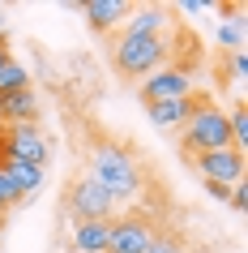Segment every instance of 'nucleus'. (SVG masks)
<instances>
[{
    "label": "nucleus",
    "instance_id": "nucleus-17",
    "mask_svg": "<svg viewBox=\"0 0 248 253\" xmlns=\"http://www.w3.org/2000/svg\"><path fill=\"white\" fill-rule=\"evenodd\" d=\"M227 73H231V82L240 86V82L248 78V52H227Z\"/></svg>",
    "mask_w": 248,
    "mask_h": 253
},
{
    "label": "nucleus",
    "instance_id": "nucleus-21",
    "mask_svg": "<svg viewBox=\"0 0 248 253\" xmlns=\"http://www.w3.org/2000/svg\"><path fill=\"white\" fill-rule=\"evenodd\" d=\"M206 9H214L210 0H180L176 4V13H206Z\"/></svg>",
    "mask_w": 248,
    "mask_h": 253
},
{
    "label": "nucleus",
    "instance_id": "nucleus-22",
    "mask_svg": "<svg viewBox=\"0 0 248 253\" xmlns=\"http://www.w3.org/2000/svg\"><path fill=\"white\" fill-rule=\"evenodd\" d=\"M227 193H231V185H206V198L210 202H227Z\"/></svg>",
    "mask_w": 248,
    "mask_h": 253
},
{
    "label": "nucleus",
    "instance_id": "nucleus-7",
    "mask_svg": "<svg viewBox=\"0 0 248 253\" xmlns=\"http://www.w3.org/2000/svg\"><path fill=\"white\" fill-rule=\"evenodd\" d=\"M193 168L201 172L206 185H240L244 180V155L235 146H222V150H210V155H197Z\"/></svg>",
    "mask_w": 248,
    "mask_h": 253
},
{
    "label": "nucleus",
    "instance_id": "nucleus-15",
    "mask_svg": "<svg viewBox=\"0 0 248 253\" xmlns=\"http://www.w3.org/2000/svg\"><path fill=\"white\" fill-rule=\"evenodd\" d=\"M17 90H30V69L9 56V60L0 65V99H4V94H17Z\"/></svg>",
    "mask_w": 248,
    "mask_h": 253
},
{
    "label": "nucleus",
    "instance_id": "nucleus-16",
    "mask_svg": "<svg viewBox=\"0 0 248 253\" xmlns=\"http://www.w3.org/2000/svg\"><path fill=\"white\" fill-rule=\"evenodd\" d=\"M214 39H218V47H227V52H244V17H231V22H222Z\"/></svg>",
    "mask_w": 248,
    "mask_h": 253
},
{
    "label": "nucleus",
    "instance_id": "nucleus-1",
    "mask_svg": "<svg viewBox=\"0 0 248 253\" xmlns=\"http://www.w3.org/2000/svg\"><path fill=\"white\" fill-rule=\"evenodd\" d=\"M90 180L103 189L111 202H124V198H137L142 193V168L133 163V155L124 146H94L90 155Z\"/></svg>",
    "mask_w": 248,
    "mask_h": 253
},
{
    "label": "nucleus",
    "instance_id": "nucleus-19",
    "mask_svg": "<svg viewBox=\"0 0 248 253\" xmlns=\"http://www.w3.org/2000/svg\"><path fill=\"white\" fill-rule=\"evenodd\" d=\"M17 202H22V193H17V189L9 185V180H4V176H0V214L9 211V206H17Z\"/></svg>",
    "mask_w": 248,
    "mask_h": 253
},
{
    "label": "nucleus",
    "instance_id": "nucleus-6",
    "mask_svg": "<svg viewBox=\"0 0 248 253\" xmlns=\"http://www.w3.org/2000/svg\"><path fill=\"white\" fill-rule=\"evenodd\" d=\"M65 206H69V214H73V219H111V211H116V202L107 198V193L94 185L90 176H77V180L69 185Z\"/></svg>",
    "mask_w": 248,
    "mask_h": 253
},
{
    "label": "nucleus",
    "instance_id": "nucleus-25",
    "mask_svg": "<svg viewBox=\"0 0 248 253\" xmlns=\"http://www.w3.org/2000/svg\"><path fill=\"white\" fill-rule=\"evenodd\" d=\"M0 227H4V214H0Z\"/></svg>",
    "mask_w": 248,
    "mask_h": 253
},
{
    "label": "nucleus",
    "instance_id": "nucleus-11",
    "mask_svg": "<svg viewBox=\"0 0 248 253\" xmlns=\"http://www.w3.org/2000/svg\"><path fill=\"white\" fill-rule=\"evenodd\" d=\"M201 103H210V94H188V99H167V103H145V107L158 129H176V125H188V116Z\"/></svg>",
    "mask_w": 248,
    "mask_h": 253
},
{
    "label": "nucleus",
    "instance_id": "nucleus-24",
    "mask_svg": "<svg viewBox=\"0 0 248 253\" xmlns=\"http://www.w3.org/2000/svg\"><path fill=\"white\" fill-rule=\"evenodd\" d=\"M0 39H4V9H0Z\"/></svg>",
    "mask_w": 248,
    "mask_h": 253
},
{
    "label": "nucleus",
    "instance_id": "nucleus-4",
    "mask_svg": "<svg viewBox=\"0 0 248 253\" xmlns=\"http://www.w3.org/2000/svg\"><path fill=\"white\" fill-rule=\"evenodd\" d=\"M231 146V133H227V112H218L214 103H201L188 116V125H184V137H180V150H188V155H210V150H222Z\"/></svg>",
    "mask_w": 248,
    "mask_h": 253
},
{
    "label": "nucleus",
    "instance_id": "nucleus-3",
    "mask_svg": "<svg viewBox=\"0 0 248 253\" xmlns=\"http://www.w3.org/2000/svg\"><path fill=\"white\" fill-rule=\"evenodd\" d=\"M0 159H17L47 172L52 163V137L39 125H0Z\"/></svg>",
    "mask_w": 248,
    "mask_h": 253
},
{
    "label": "nucleus",
    "instance_id": "nucleus-14",
    "mask_svg": "<svg viewBox=\"0 0 248 253\" xmlns=\"http://www.w3.org/2000/svg\"><path fill=\"white\" fill-rule=\"evenodd\" d=\"M0 176H4L22 198H35V193L43 189V180H47V172L30 168V163H17V159H0Z\"/></svg>",
    "mask_w": 248,
    "mask_h": 253
},
{
    "label": "nucleus",
    "instance_id": "nucleus-13",
    "mask_svg": "<svg viewBox=\"0 0 248 253\" xmlns=\"http://www.w3.org/2000/svg\"><path fill=\"white\" fill-rule=\"evenodd\" d=\"M35 116H39V94H35V86L0 99V125H35Z\"/></svg>",
    "mask_w": 248,
    "mask_h": 253
},
{
    "label": "nucleus",
    "instance_id": "nucleus-18",
    "mask_svg": "<svg viewBox=\"0 0 248 253\" xmlns=\"http://www.w3.org/2000/svg\"><path fill=\"white\" fill-rule=\"evenodd\" d=\"M145 253H184V245H180V236H154Z\"/></svg>",
    "mask_w": 248,
    "mask_h": 253
},
{
    "label": "nucleus",
    "instance_id": "nucleus-8",
    "mask_svg": "<svg viewBox=\"0 0 248 253\" xmlns=\"http://www.w3.org/2000/svg\"><path fill=\"white\" fill-rule=\"evenodd\" d=\"M188 94H193V73H184L180 65H163L142 82L145 103H167V99H188Z\"/></svg>",
    "mask_w": 248,
    "mask_h": 253
},
{
    "label": "nucleus",
    "instance_id": "nucleus-20",
    "mask_svg": "<svg viewBox=\"0 0 248 253\" xmlns=\"http://www.w3.org/2000/svg\"><path fill=\"white\" fill-rule=\"evenodd\" d=\"M227 202H231V211H244V206H248V189H244V180H240V185H231Z\"/></svg>",
    "mask_w": 248,
    "mask_h": 253
},
{
    "label": "nucleus",
    "instance_id": "nucleus-9",
    "mask_svg": "<svg viewBox=\"0 0 248 253\" xmlns=\"http://www.w3.org/2000/svg\"><path fill=\"white\" fill-rule=\"evenodd\" d=\"M107 236H111V219H73L69 227L73 253H107Z\"/></svg>",
    "mask_w": 248,
    "mask_h": 253
},
{
    "label": "nucleus",
    "instance_id": "nucleus-23",
    "mask_svg": "<svg viewBox=\"0 0 248 253\" xmlns=\"http://www.w3.org/2000/svg\"><path fill=\"white\" fill-rule=\"evenodd\" d=\"M9 56H13V52H9V43L0 39V65H4V60H9Z\"/></svg>",
    "mask_w": 248,
    "mask_h": 253
},
{
    "label": "nucleus",
    "instance_id": "nucleus-2",
    "mask_svg": "<svg viewBox=\"0 0 248 253\" xmlns=\"http://www.w3.org/2000/svg\"><path fill=\"white\" fill-rule=\"evenodd\" d=\"M111 65L124 78L145 82L150 73H158L163 65H171V35H120L111 47Z\"/></svg>",
    "mask_w": 248,
    "mask_h": 253
},
{
    "label": "nucleus",
    "instance_id": "nucleus-10",
    "mask_svg": "<svg viewBox=\"0 0 248 253\" xmlns=\"http://www.w3.org/2000/svg\"><path fill=\"white\" fill-rule=\"evenodd\" d=\"M176 22L171 17V9H163V4H137V9H129V17H124V35H167V26Z\"/></svg>",
    "mask_w": 248,
    "mask_h": 253
},
{
    "label": "nucleus",
    "instance_id": "nucleus-5",
    "mask_svg": "<svg viewBox=\"0 0 248 253\" xmlns=\"http://www.w3.org/2000/svg\"><path fill=\"white\" fill-rule=\"evenodd\" d=\"M154 236H158V227L145 214H120V219H111L107 253H145Z\"/></svg>",
    "mask_w": 248,
    "mask_h": 253
},
{
    "label": "nucleus",
    "instance_id": "nucleus-12",
    "mask_svg": "<svg viewBox=\"0 0 248 253\" xmlns=\"http://www.w3.org/2000/svg\"><path fill=\"white\" fill-rule=\"evenodd\" d=\"M77 9H81V17L90 22V30H99V35H111V30L124 26V17H129V4H124V0H86Z\"/></svg>",
    "mask_w": 248,
    "mask_h": 253
}]
</instances>
